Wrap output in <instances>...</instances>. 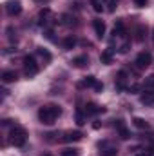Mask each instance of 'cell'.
<instances>
[{"mask_svg": "<svg viewBox=\"0 0 154 156\" xmlns=\"http://www.w3.org/2000/svg\"><path fill=\"white\" fill-rule=\"evenodd\" d=\"M60 115H62V107H60V105H54V104H49V105L40 107L38 120L44 125H53Z\"/></svg>", "mask_w": 154, "mask_h": 156, "instance_id": "1", "label": "cell"}, {"mask_svg": "<svg viewBox=\"0 0 154 156\" xmlns=\"http://www.w3.org/2000/svg\"><path fill=\"white\" fill-rule=\"evenodd\" d=\"M27 140V131L20 125H15L11 131H9V142L15 145V147H22Z\"/></svg>", "mask_w": 154, "mask_h": 156, "instance_id": "2", "label": "cell"}, {"mask_svg": "<svg viewBox=\"0 0 154 156\" xmlns=\"http://www.w3.org/2000/svg\"><path fill=\"white\" fill-rule=\"evenodd\" d=\"M152 64V55L149 51H142L138 56H136V67L138 69H145Z\"/></svg>", "mask_w": 154, "mask_h": 156, "instance_id": "3", "label": "cell"}, {"mask_svg": "<svg viewBox=\"0 0 154 156\" xmlns=\"http://www.w3.org/2000/svg\"><path fill=\"white\" fill-rule=\"evenodd\" d=\"M24 69H26V75L27 76H35L38 73V66H37V60L33 56H26L24 58Z\"/></svg>", "mask_w": 154, "mask_h": 156, "instance_id": "4", "label": "cell"}, {"mask_svg": "<svg viewBox=\"0 0 154 156\" xmlns=\"http://www.w3.org/2000/svg\"><path fill=\"white\" fill-rule=\"evenodd\" d=\"M114 129L118 131V134H120L121 140H129V138H131V133H129V129L125 127L123 120H114Z\"/></svg>", "mask_w": 154, "mask_h": 156, "instance_id": "5", "label": "cell"}, {"mask_svg": "<svg viewBox=\"0 0 154 156\" xmlns=\"http://www.w3.org/2000/svg\"><path fill=\"white\" fill-rule=\"evenodd\" d=\"M93 27H94V33L98 38H103L105 37V22L102 18H94L93 20Z\"/></svg>", "mask_w": 154, "mask_h": 156, "instance_id": "6", "label": "cell"}, {"mask_svg": "<svg viewBox=\"0 0 154 156\" xmlns=\"http://www.w3.org/2000/svg\"><path fill=\"white\" fill-rule=\"evenodd\" d=\"M5 9H7V13H9L11 16H16V15H20V13H22V5H20V2H18V0H11V2H7Z\"/></svg>", "mask_w": 154, "mask_h": 156, "instance_id": "7", "label": "cell"}, {"mask_svg": "<svg viewBox=\"0 0 154 156\" xmlns=\"http://www.w3.org/2000/svg\"><path fill=\"white\" fill-rule=\"evenodd\" d=\"M82 133L80 131H69V133H65L64 136H62V142H65V144H73V142H80L82 140Z\"/></svg>", "mask_w": 154, "mask_h": 156, "instance_id": "8", "label": "cell"}, {"mask_svg": "<svg viewBox=\"0 0 154 156\" xmlns=\"http://www.w3.org/2000/svg\"><path fill=\"white\" fill-rule=\"evenodd\" d=\"M105 109L103 107H100L98 104H94V102H89L87 105H85V115H98V113H103Z\"/></svg>", "mask_w": 154, "mask_h": 156, "instance_id": "9", "label": "cell"}, {"mask_svg": "<svg viewBox=\"0 0 154 156\" xmlns=\"http://www.w3.org/2000/svg\"><path fill=\"white\" fill-rule=\"evenodd\" d=\"M73 66L78 67V69L89 66V56H87V55H80V56H76V58H73Z\"/></svg>", "mask_w": 154, "mask_h": 156, "instance_id": "10", "label": "cell"}, {"mask_svg": "<svg viewBox=\"0 0 154 156\" xmlns=\"http://www.w3.org/2000/svg\"><path fill=\"white\" fill-rule=\"evenodd\" d=\"M125 85H127V73H125V71H120V73H118V78H116V89L123 91Z\"/></svg>", "mask_w": 154, "mask_h": 156, "instance_id": "11", "label": "cell"}, {"mask_svg": "<svg viewBox=\"0 0 154 156\" xmlns=\"http://www.w3.org/2000/svg\"><path fill=\"white\" fill-rule=\"evenodd\" d=\"M140 100H142V104H145V105H152L154 104V91H145V93L140 96Z\"/></svg>", "mask_w": 154, "mask_h": 156, "instance_id": "12", "label": "cell"}, {"mask_svg": "<svg viewBox=\"0 0 154 156\" xmlns=\"http://www.w3.org/2000/svg\"><path fill=\"white\" fill-rule=\"evenodd\" d=\"M16 80V73L15 71H4L2 73V82L4 83H11V82H15Z\"/></svg>", "mask_w": 154, "mask_h": 156, "instance_id": "13", "label": "cell"}, {"mask_svg": "<svg viewBox=\"0 0 154 156\" xmlns=\"http://www.w3.org/2000/svg\"><path fill=\"white\" fill-rule=\"evenodd\" d=\"M114 33L116 37H121V35H125V26H123V20H116L114 24Z\"/></svg>", "mask_w": 154, "mask_h": 156, "instance_id": "14", "label": "cell"}, {"mask_svg": "<svg viewBox=\"0 0 154 156\" xmlns=\"http://www.w3.org/2000/svg\"><path fill=\"white\" fill-rule=\"evenodd\" d=\"M143 89L145 91H154V75H149L143 80Z\"/></svg>", "mask_w": 154, "mask_h": 156, "instance_id": "15", "label": "cell"}, {"mask_svg": "<svg viewBox=\"0 0 154 156\" xmlns=\"http://www.w3.org/2000/svg\"><path fill=\"white\" fill-rule=\"evenodd\" d=\"M94 83H96V78L89 75V76H85L80 82V87H94Z\"/></svg>", "mask_w": 154, "mask_h": 156, "instance_id": "16", "label": "cell"}, {"mask_svg": "<svg viewBox=\"0 0 154 156\" xmlns=\"http://www.w3.org/2000/svg\"><path fill=\"white\" fill-rule=\"evenodd\" d=\"M100 60H102V64H111V62H113V49L103 51L102 56H100Z\"/></svg>", "mask_w": 154, "mask_h": 156, "instance_id": "17", "label": "cell"}, {"mask_svg": "<svg viewBox=\"0 0 154 156\" xmlns=\"http://www.w3.org/2000/svg\"><path fill=\"white\" fill-rule=\"evenodd\" d=\"M132 123H134L138 129H149V122H145L143 118H134Z\"/></svg>", "mask_w": 154, "mask_h": 156, "instance_id": "18", "label": "cell"}, {"mask_svg": "<svg viewBox=\"0 0 154 156\" xmlns=\"http://www.w3.org/2000/svg\"><path fill=\"white\" fill-rule=\"evenodd\" d=\"M145 33H147V27L138 26V27H136V40H138V42H142V40L145 38Z\"/></svg>", "mask_w": 154, "mask_h": 156, "instance_id": "19", "label": "cell"}, {"mask_svg": "<svg viewBox=\"0 0 154 156\" xmlns=\"http://www.w3.org/2000/svg\"><path fill=\"white\" fill-rule=\"evenodd\" d=\"M75 45H76V38L75 37H67V38L64 40V47L65 49H73Z\"/></svg>", "mask_w": 154, "mask_h": 156, "instance_id": "20", "label": "cell"}, {"mask_svg": "<svg viewBox=\"0 0 154 156\" xmlns=\"http://www.w3.org/2000/svg\"><path fill=\"white\" fill-rule=\"evenodd\" d=\"M114 154H116L114 147H107V149H102L100 147V156H114Z\"/></svg>", "mask_w": 154, "mask_h": 156, "instance_id": "21", "label": "cell"}, {"mask_svg": "<svg viewBox=\"0 0 154 156\" xmlns=\"http://www.w3.org/2000/svg\"><path fill=\"white\" fill-rule=\"evenodd\" d=\"M62 24H65V26H75V16L64 15V16H62Z\"/></svg>", "mask_w": 154, "mask_h": 156, "instance_id": "22", "label": "cell"}, {"mask_svg": "<svg viewBox=\"0 0 154 156\" xmlns=\"http://www.w3.org/2000/svg\"><path fill=\"white\" fill-rule=\"evenodd\" d=\"M60 156H80V151L78 149H65L60 153Z\"/></svg>", "mask_w": 154, "mask_h": 156, "instance_id": "23", "label": "cell"}, {"mask_svg": "<svg viewBox=\"0 0 154 156\" xmlns=\"http://www.w3.org/2000/svg\"><path fill=\"white\" fill-rule=\"evenodd\" d=\"M38 55H40V56H44V58H45L47 62L51 60V55H49V53H47V51H45L44 47H38Z\"/></svg>", "mask_w": 154, "mask_h": 156, "instance_id": "24", "label": "cell"}, {"mask_svg": "<svg viewBox=\"0 0 154 156\" xmlns=\"http://www.w3.org/2000/svg\"><path fill=\"white\" fill-rule=\"evenodd\" d=\"M118 2H120V0H109V4H107L109 7H107V9H109L111 13H113V11H114L116 7H118Z\"/></svg>", "mask_w": 154, "mask_h": 156, "instance_id": "25", "label": "cell"}, {"mask_svg": "<svg viewBox=\"0 0 154 156\" xmlns=\"http://www.w3.org/2000/svg\"><path fill=\"white\" fill-rule=\"evenodd\" d=\"M127 91H129V93H138V91H140V85H138V83H132V85L127 87Z\"/></svg>", "mask_w": 154, "mask_h": 156, "instance_id": "26", "label": "cell"}, {"mask_svg": "<svg viewBox=\"0 0 154 156\" xmlns=\"http://www.w3.org/2000/svg\"><path fill=\"white\" fill-rule=\"evenodd\" d=\"M76 123L78 125H83L85 122H83V115H82V111H78L76 113Z\"/></svg>", "mask_w": 154, "mask_h": 156, "instance_id": "27", "label": "cell"}, {"mask_svg": "<svg viewBox=\"0 0 154 156\" xmlns=\"http://www.w3.org/2000/svg\"><path fill=\"white\" fill-rule=\"evenodd\" d=\"M134 4H136L138 7H145V5L149 4V0H134Z\"/></svg>", "mask_w": 154, "mask_h": 156, "instance_id": "28", "label": "cell"}, {"mask_svg": "<svg viewBox=\"0 0 154 156\" xmlns=\"http://www.w3.org/2000/svg\"><path fill=\"white\" fill-rule=\"evenodd\" d=\"M136 156H154V153H151V151H142V153H138Z\"/></svg>", "mask_w": 154, "mask_h": 156, "instance_id": "29", "label": "cell"}, {"mask_svg": "<svg viewBox=\"0 0 154 156\" xmlns=\"http://www.w3.org/2000/svg\"><path fill=\"white\" fill-rule=\"evenodd\" d=\"M94 89H96V91H102V89H103V83L96 82V83H94Z\"/></svg>", "mask_w": 154, "mask_h": 156, "instance_id": "30", "label": "cell"}, {"mask_svg": "<svg viewBox=\"0 0 154 156\" xmlns=\"http://www.w3.org/2000/svg\"><path fill=\"white\" fill-rule=\"evenodd\" d=\"M42 156H51V154H42Z\"/></svg>", "mask_w": 154, "mask_h": 156, "instance_id": "31", "label": "cell"}, {"mask_svg": "<svg viewBox=\"0 0 154 156\" xmlns=\"http://www.w3.org/2000/svg\"><path fill=\"white\" fill-rule=\"evenodd\" d=\"M152 40H154V31H152Z\"/></svg>", "mask_w": 154, "mask_h": 156, "instance_id": "32", "label": "cell"}]
</instances>
